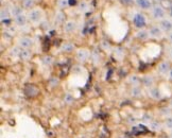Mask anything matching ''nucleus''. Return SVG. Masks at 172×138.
I'll use <instances>...</instances> for the list:
<instances>
[{"label": "nucleus", "mask_w": 172, "mask_h": 138, "mask_svg": "<svg viewBox=\"0 0 172 138\" xmlns=\"http://www.w3.org/2000/svg\"><path fill=\"white\" fill-rule=\"evenodd\" d=\"M43 13L39 9H32L28 13V20L32 24H38L41 20Z\"/></svg>", "instance_id": "1"}, {"label": "nucleus", "mask_w": 172, "mask_h": 138, "mask_svg": "<svg viewBox=\"0 0 172 138\" xmlns=\"http://www.w3.org/2000/svg\"><path fill=\"white\" fill-rule=\"evenodd\" d=\"M133 22L135 24L136 28H138V29H142V28L145 27V24H147V20H145V17L143 16L142 14L140 13H137L135 14L133 18Z\"/></svg>", "instance_id": "2"}, {"label": "nucleus", "mask_w": 172, "mask_h": 138, "mask_svg": "<svg viewBox=\"0 0 172 138\" xmlns=\"http://www.w3.org/2000/svg\"><path fill=\"white\" fill-rule=\"evenodd\" d=\"M152 15L153 18H155V19H164V17L166 16V12L162 5L156 4L152 9Z\"/></svg>", "instance_id": "3"}, {"label": "nucleus", "mask_w": 172, "mask_h": 138, "mask_svg": "<svg viewBox=\"0 0 172 138\" xmlns=\"http://www.w3.org/2000/svg\"><path fill=\"white\" fill-rule=\"evenodd\" d=\"M24 94H26V96H28V97L33 98L39 94V89L35 86V85L27 84L24 86Z\"/></svg>", "instance_id": "4"}, {"label": "nucleus", "mask_w": 172, "mask_h": 138, "mask_svg": "<svg viewBox=\"0 0 172 138\" xmlns=\"http://www.w3.org/2000/svg\"><path fill=\"white\" fill-rule=\"evenodd\" d=\"M89 58V51L87 49H79L77 51V60L81 63L86 62Z\"/></svg>", "instance_id": "5"}, {"label": "nucleus", "mask_w": 172, "mask_h": 138, "mask_svg": "<svg viewBox=\"0 0 172 138\" xmlns=\"http://www.w3.org/2000/svg\"><path fill=\"white\" fill-rule=\"evenodd\" d=\"M63 30L65 33H72L77 30V22L73 20H68L63 24Z\"/></svg>", "instance_id": "6"}, {"label": "nucleus", "mask_w": 172, "mask_h": 138, "mask_svg": "<svg viewBox=\"0 0 172 138\" xmlns=\"http://www.w3.org/2000/svg\"><path fill=\"white\" fill-rule=\"evenodd\" d=\"M149 34H150V36L154 37V38H160V37L162 36V30L160 27L153 26V27H151L150 30H149Z\"/></svg>", "instance_id": "7"}, {"label": "nucleus", "mask_w": 172, "mask_h": 138, "mask_svg": "<svg viewBox=\"0 0 172 138\" xmlns=\"http://www.w3.org/2000/svg\"><path fill=\"white\" fill-rule=\"evenodd\" d=\"M19 46L21 47L22 49H29L30 47H32V45H33V41H32L30 37H21V38L19 39Z\"/></svg>", "instance_id": "8"}, {"label": "nucleus", "mask_w": 172, "mask_h": 138, "mask_svg": "<svg viewBox=\"0 0 172 138\" xmlns=\"http://www.w3.org/2000/svg\"><path fill=\"white\" fill-rule=\"evenodd\" d=\"M158 72L162 75H166L170 71V63L167 61H164L158 65Z\"/></svg>", "instance_id": "9"}, {"label": "nucleus", "mask_w": 172, "mask_h": 138, "mask_svg": "<svg viewBox=\"0 0 172 138\" xmlns=\"http://www.w3.org/2000/svg\"><path fill=\"white\" fill-rule=\"evenodd\" d=\"M160 28L162 31L165 32H171L172 31V21L169 19H162L159 24Z\"/></svg>", "instance_id": "10"}, {"label": "nucleus", "mask_w": 172, "mask_h": 138, "mask_svg": "<svg viewBox=\"0 0 172 138\" xmlns=\"http://www.w3.org/2000/svg\"><path fill=\"white\" fill-rule=\"evenodd\" d=\"M27 20H28V16H24V14H19L15 16V22H16L17 26L19 27H24V24H27Z\"/></svg>", "instance_id": "11"}, {"label": "nucleus", "mask_w": 172, "mask_h": 138, "mask_svg": "<svg viewBox=\"0 0 172 138\" xmlns=\"http://www.w3.org/2000/svg\"><path fill=\"white\" fill-rule=\"evenodd\" d=\"M32 56V52L29 49H21L19 53V58L22 61H29Z\"/></svg>", "instance_id": "12"}, {"label": "nucleus", "mask_w": 172, "mask_h": 138, "mask_svg": "<svg viewBox=\"0 0 172 138\" xmlns=\"http://www.w3.org/2000/svg\"><path fill=\"white\" fill-rule=\"evenodd\" d=\"M136 3L139 7L143 9V10H149L152 7V3H151L150 0H136Z\"/></svg>", "instance_id": "13"}, {"label": "nucleus", "mask_w": 172, "mask_h": 138, "mask_svg": "<svg viewBox=\"0 0 172 138\" xmlns=\"http://www.w3.org/2000/svg\"><path fill=\"white\" fill-rule=\"evenodd\" d=\"M149 94H150L151 98H153V99L155 100L162 99V94H160V92L158 90V88H151V89L149 90Z\"/></svg>", "instance_id": "14"}, {"label": "nucleus", "mask_w": 172, "mask_h": 138, "mask_svg": "<svg viewBox=\"0 0 172 138\" xmlns=\"http://www.w3.org/2000/svg\"><path fill=\"white\" fill-rule=\"evenodd\" d=\"M61 49L63 52L70 53V52H72V51L75 50V45H73L72 43H64V44L62 45Z\"/></svg>", "instance_id": "15"}, {"label": "nucleus", "mask_w": 172, "mask_h": 138, "mask_svg": "<svg viewBox=\"0 0 172 138\" xmlns=\"http://www.w3.org/2000/svg\"><path fill=\"white\" fill-rule=\"evenodd\" d=\"M141 82H142L143 86H145V87H151L153 85V83H154V79L151 75H145V77H143Z\"/></svg>", "instance_id": "16"}, {"label": "nucleus", "mask_w": 172, "mask_h": 138, "mask_svg": "<svg viewBox=\"0 0 172 138\" xmlns=\"http://www.w3.org/2000/svg\"><path fill=\"white\" fill-rule=\"evenodd\" d=\"M64 20H65V14L62 11H58L55 14V20H54V22H55V24H62L64 22Z\"/></svg>", "instance_id": "17"}, {"label": "nucleus", "mask_w": 172, "mask_h": 138, "mask_svg": "<svg viewBox=\"0 0 172 138\" xmlns=\"http://www.w3.org/2000/svg\"><path fill=\"white\" fill-rule=\"evenodd\" d=\"M149 32L145 31V30H140V31H138L137 33H136V36L138 37L139 39H141V41H145V39L149 37Z\"/></svg>", "instance_id": "18"}, {"label": "nucleus", "mask_w": 172, "mask_h": 138, "mask_svg": "<svg viewBox=\"0 0 172 138\" xmlns=\"http://www.w3.org/2000/svg\"><path fill=\"white\" fill-rule=\"evenodd\" d=\"M131 94L133 98H138L141 96V89L138 87V86H134L131 90Z\"/></svg>", "instance_id": "19"}, {"label": "nucleus", "mask_w": 172, "mask_h": 138, "mask_svg": "<svg viewBox=\"0 0 172 138\" xmlns=\"http://www.w3.org/2000/svg\"><path fill=\"white\" fill-rule=\"evenodd\" d=\"M22 7L24 9H32L34 7V0H22Z\"/></svg>", "instance_id": "20"}, {"label": "nucleus", "mask_w": 172, "mask_h": 138, "mask_svg": "<svg viewBox=\"0 0 172 138\" xmlns=\"http://www.w3.org/2000/svg\"><path fill=\"white\" fill-rule=\"evenodd\" d=\"M128 82L131 83V84H133V86H137L141 81L137 75H132V77H130V79H128Z\"/></svg>", "instance_id": "21"}, {"label": "nucleus", "mask_w": 172, "mask_h": 138, "mask_svg": "<svg viewBox=\"0 0 172 138\" xmlns=\"http://www.w3.org/2000/svg\"><path fill=\"white\" fill-rule=\"evenodd\" d=\"M9 17H10L9 10H7V7H2V9H1V21L4 19H9Z\"/></svg>", "instance_id": "22"}, {"label": "nucleus", "mask_w": 172, "mask_h": 138, "mask_svg": "<svg viewBox=\"0 0 172 138\" xmlns=\"http://www.w3.org/2000/svg\"><path fill=\"white\" fill-rule=\"evenodd\" d=\"M41 62H43V63H44L46 66H50L51 64L53 63V58H52V56H50V55H46V56H44V58H43Z\"/></svg>", "instance_id": "23"}, {"label": "nucleus", "mask_w": 172, "mask_h": 138, "mask_svg": "<svg viewBox=\"0 0 172 138\" xmlns=\"http://www.w3.org/2000/svg\"><path fill=\"white\" fill-rule=\"evenodd\" d=\"M150 126H151V128H152V130H155V131H157V130H160V123L158 121L151 122Z\"/></svg>", "instance_id": "24"}, {"label": "nucleus", "mask_w": 172, "mask_h": 138, "mask_svg": "<svg viewBox=\"0 0 172 138\" xmlns=\"http://www.w3.org/2000/svg\"><path fill=\"white\" fill-rule=\"evenodd\" d=\"M19 53H20V50L17 48V47H15V48H13L12 50H11V55L15 56V58H19Z\"/></svg>", "instance_id": "25"}, {"label": "nucleus", "mask_w": 172, "mask_h": 138, "mask_svg": "<svg viewBox=\"0 0 172 138\" xmlns=\"http://www.w3.org/2000/svg\"><path fill=\"white\" fill-rule=\"evenodd\" d=\"M64 101H65L67 104H71V103L73 102V97L70 94H67L65 96V98H64Z\"/></svg>", "instance_id": "26"}, {"label": "nucleus", "mask_w": 172, "mask_h": 138, "mask_svg": "<svg viewBox=\"0 0 172 138\" xmlns=\"http://www.w3.org/2000/svg\"><path fill=\"white\" fill-rule=\"evenodd\" d=\"M49 83H50L51 87H55V86H58V80L56 77H52V79H50Z\"/></svg>", "instance_id": "27"}, {"label": "nucleus", "mask_w": 172, "mask_h": 138, "mask_svg": "<svg viewBox=\"0 0 172 138\" xmlns=\"http://www.w3.org/2000/svg\"><path fill=\"white\" fill-rule=\"evenodd\" d=\"M13 14H14V16L22 14V9H20V7H15L14 9H13Z\"/></svg>", "instance_id": "28"}, {"label": "nucleus", "mask_w": 172, "mask_h": 138, "mask_svg": "<svg viewBox=\"0 0 172 138\" xmlns=\"http://www.w3.org/2000/svg\"><path fill=\"white\" fill-rule=\"evenodd\" d=\"M58 7H61V9H63V7H65L66 5L68 4V0H58Z\"/></svg>", "instance_id": "29"}, {"label": "nucleus", "mask_w": 172, "mask_h": 138, "mask_svg": "<svg viewBox=\"0 0 172 138\" xmlns=\"http://www.w3.org/2000/svg\"><path fill=\"white\" fill-rule=\"evenodd\" d=\"M165 124L168 128H172V117H169V118L166 119Z\"/></svg>", "instance_id": "30"}, {"label": "nucleus", "mask_w": 172, "mask_h": 138, "mask_svg": "<svg viewBox=\"0 0 172 138\" xmlns=\"http://www.w3.org/2000/svg\"><path fill=\"white\" fill-rule=\"evenodd\" d=\"M120 2L123 5H131L134 2V0H120Z\"/></svg>", "instance_id": "31"}, {"label": "nucleus", "mask_w": 172, "mask_h": 138, "mask_svg": "<svg viewBox=\"0 0 172 138\" xmlns=\"http://www.w3.org/2000/svg\"><path fill=\"white\" fill-rule=\"evenodd\" d=\"M77 3H78L77 0H68V5H70V7H75Z\"/></svg>", "instance_id": "32"}, {"label": "nucleus", "mask_w": 172, "mask_h": 138, "mask_svg": "<svg viewBox=\"0 0 172 138\" xmlns=\"http://www.w3.org/2000/svg\"><path fill=\"white\" fill-rule=\"evenodd\" d=\"M143 121L145 122H149L151 120V116L149 114H147V115H145V117H143V119H142Z\"/></svg>", "instance_id": "33"}, {"label": "nucleus", "mask_w": 172, "mask_h": 138, "mask_svg": "<svg viewBox=\"0 0 172 138\" xmlns=\"http://www.w3.org/2000/svg\"><path fill=\"white\" fill-rule=\"evenodd\" d=\"M101 45L103 46V48H104V49H109V44L107 43V41H103Z\"/></svg>", "instance_id": "34"}, {"label": "nucleus", "mask_w": 172, "mask_h": 138, "mask_svg": "<svg viewBox=\"0 0 172 138\" xmlns=\"http://www.w3.org/2000/svg\"><path fill=\"white\" fill-rule=\"evenodd\" d=\"M86 9H87V4H86V3H85V2H82V3H81V10L85 11V10H86Z\"/></svg>", "instance_id": "35"}, {"label": "nucleus", "mask_w": 172, "mask_h": 138, "mask_svg": "<svg viewBox=\"0 0 172 138\" xmlns=\"http://www.w3.org/2000/svg\"><path fill=\"white\" fill-rule=\"evenodd\" d=\"M162 114H170V109L169 108H164L162 109Z\"/></svg>", "instance_id": "36"}, {"label": "nucleus", "mask_w": 172, "mask_h": 138, "mask_svg": "<svg viewBox=\"0 0 172 138\" xmlns=\"http://www.w3.org/2000/svg\"><path fill=\"white\" fill-rule=\"evenodd\" d=\"M168 38H169V41H172V33H171V32H169V33H168Z\"/></svg>", "instance_id": "37"}, {"label": "nucleus", "mask_w": 172, "mask_h": 138, "mask_svg": "<svg viewBox=\"0 0 172 138\" xmlns=\"http://www.w3.org/2000/svg\"><path fill=\"white\" fill-rule=\"evenodd\" d=\"M170 15H171V17H172V5L170 7Z\"/></svg>", "instance_id": "38"}, {"label": "nucleus", "mask_w": 172, "mask_h": 138, "mask_svg": "<svg viewBox=\"0 0 172 138\" xmlns=\"http://www.w3.org/2000/svg\"><path fill=\"white\" fill-rule=\"evenodd\" d=\"M157 1H160V2H162V1H166V0H157Z\"/></svg>", "instance_id": "39"}, {"label": "nucleus", "mask_w": 172, "mask_h": 138, "mask_svg": "<svg viewBox=\"0 0 172 138\" xmlns=\"http://www.w3.org/2000/svg\"><path fill=\"white\" fill-rule=\"evenodd\" d=\"M170 105H171V106H172V100H171V101H170Z\"/></svg>", "instance_id": "40"}, {"label": "nucleus", "mask_w": 172, "mask_h": 138, "mask_svg": "<svg viewBox=\"0 0 172 138\" xmlns=\"http://www.w3.org/2000/svg\"><path fill=\"white\" fill-rule=\"evenodd\" d=\"M171 77H172V70H171Z\"/></svg>", "instance_id": "41"}]
</instances>
